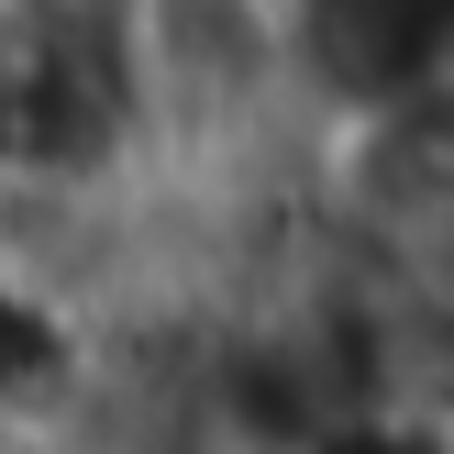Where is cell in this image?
<instances>
[{"label": "cell", "instance_id": "obj_1", "mask_svg": "<svg viewBox=\"0 0 454 454\" xmlns=\"http://www.w3.org/2000/svg\"><path fill=\"white\" fill-rule=\"evenodd\" d=\"M0 454H34V443H12V433H0Z\"/></svg>", "mask_w": 454, "mask_h": 454}]
</instances>
